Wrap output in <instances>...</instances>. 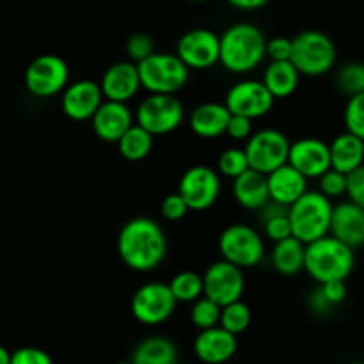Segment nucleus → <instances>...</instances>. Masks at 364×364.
<instances>
[{"label":"nucleus","instance_id":"1","mask_svg":"<svg viewBox=\"0 0 364 364\" xmlns=\"http://www.w3.org/2000/svg\"><path fill=\"white\" fill-rule=\"evenodd\" d=\"M167 237L162 226L149 217H135L117 235V255L128 269L151 272L166 259Z\"/></svg>","mask_w":364,"mask_h":364},{"label":"nucleus","instance_id":"2","mask_svg":"<svg viewBox=\"0 0 364 364\" xmlns=\"http://www.w3.org/2000/svg\"><path fill=\"white\" fill-rule=\"evenodd\" d=\"M267 41L256 25L245 21L230 25L220 34V64L230 73H251L265 60Z\"/></svg>","mask_w":364,"mask_h":364},{"label":"nucleus","instance_id":"3","mask_svg":"<svg viewBox=\"0 0 364 364\" xmlns=\"http://www.w3.org/2000/svg\"><path fill=\"white\" fill-rule=\"evenodd\" d=\"M354 249L334 237H323L306 245L304 272L318 284L347 281L354 272Z\"/></svg>","mask_w":364,"mask_h":364},{"label":"nucleus","instance_id":"4","mask_svg":"<svg viewBox=\"0 0 364 364\" xmlns=\"http://www.w3.org/2000/svg\"><path fill=\"white\" fill-rule=\"evenodd\" d=\"M333 210V201L327 199L322 192H306L295 205L288 208L294 237L306 245L329 237Z\"/></svg>","mask_w":364,"mask_h":364},{"label":"nucleus","instance_id":"5","mask_svg":"<svg viewBox=\"0 0 364 364\" xmlns=\"http://www.w3.org/2000/svg\"><path fill=\"white\" fill-rule=\"evenodd\" d=\"M336 45L326 32L304 31L294 38L291 64L304 77L327 75L336 66Z\"/></svg>","mask_w":364,"mask_h":364},{"label":"nucleus","instance_id":"6","mask_svg":"<svg viewBox=\"0 0 364 364\" xmlns=\"http://www.w3.org/2000/svg\"><path fill=\"white\" fill-rule=\"evenodd\" d=\"M142 89L149 95H176L187 85L188 70L176 53L155 52L137 64Z\"/></svg>","mask_w":364,"mask_h":364},{"label":"nucleus","instance_id":"7","mask_svg":"<svg viewBox=\"0 0 364 364\" xmlns=\"http://www.w3.org/2000/svg\"><path fill=\"white\" fill-rule=\"evenodd\" d=\"M185 121V107L176 95H149L135 110V124L159 137L176 132Z\"/></svg>","mask_w":364,"mask_h":364},{"label":"nucleus","instance_id":"8","mask_svg":"<svg viewBox=\"0 0 364 364\" xmlns=\"http://www.w3.org/2000/svg\"><path fill=\"white\" fill-rule=\"evenodd\" d=\"M219 252L238 269H252L265 258V240L252 226L231 224L220 233Z\"/></svg>","mask_w":364,"mask_h":364},{"label":"nucleus","instance_id":"9","mask_svg":"<svg viewBox=\"0 0 364 364\" xmlns=\"http://www.w3.org/2000/svg\"><path fill=\"white\" fill-rule=\"evenodd\" d=\"M290 146L291 142L281 130L263 128L252 134V137L245 142L244 149L251 169L269 176L276 169L287 166Z\"/></svg>","mask_w":364,"mask_h":364},{"label":"nucleus","instance_id":"10","mask_svg":"<svg viewBox=\"0 0 364 364\" xmlns=\"http://www.w3.org/2000/svg\"><path fill=\"white\" fill-rule=\"evenodd\" d=\"M70 84V66L53 53L36 57L25 71V87L36 98H52Z\"/></svg>","mask_w":364,"mask_h":364},{"label":"nucleus","instance_id":"11","mask_svg":"<svg viewBox=\"0 0 364 364\" xmlns=\"http://www.w3.org/2000/svg\"><path fill=\"white\" fill-rule=\"evenodd\" d=\"M176 299L171 291L169 283L151 281L139 288L132 297V315L144 326H160L167 322L176 311Z\"/></svg>","mask_w":364,"mask_h":364},{"label":"nucleus","instance_id":"12","mask_svg":"<svg viewBox=\"0 0 364 364\" xmlns=\"http://www.w3.org/2000/svg\"><path fill=\"white\" fill-rule=\"evenodd\" d=\"M178 194L185 199L191 212L212 208L220 196L219 173L208 166H192L180 178Z\"/></svg>","mask_w":364,"mask_h":364},{"label":"nucleus","instance_id":"13","mask_svg":"<svg viewBox=\"0 0 364 364\" xmlns=\"http://www.w3.org/2000/svg\"><path fill=\"white\" fill-rule=\"evenodd\" d=\"M274 102L276 98L270 95L262 80L247 78V80H240L231 85L230 91L226 92L224 105L233 116H244L256 121L259 117H265L272 110Z\"/></svg>","mask_w":364,"mask_h":364},{"label":"nucleus","instance_id":"14","mask_svg":"<svg viewBox=\"0 0 364 364\" xmlns=\"http://www.w3.org/2000/svg\"><path fill=\"white\" fill-rule=\"evenodd\" d=\"M176 55L188 70H210L220 63V36L210 28H192L178 39Z\"/></svg>","mask_w":364,"mask_h":364},{"label":"nucleus","instance_id":"15","mask_svg":"<svg viewBox=\"0 0 364 364\" xmlns=\"http://www.w3.org/2000/svg\"><path fill=\"white\" fill-rule=\"evenodd\" d=\"M203 283H205V297L219 304L220 308L242 301L245 290L244 270L226 259L212 263L203 274Z\"/></svg>","mask_w":364,"mask_h":364},{"label":"nucleus","instance_id":"16","mask_svg":"<svg viewBox=\"0 0 364 364\" xmlns=\"http://www.w3.org/2000/svg\"><path fill=\"white\" fill-rule=\"evenodd\" d=\"M103 98L100 82L91 78H82V80L71 82L63 92L60 98V109L64 116L71 121H91L100 107L103 105Z\"/></svg>","mask_w":364,"mask_h":364},{"label":"nucleus","instance_id":"17","mask_svg":"<svg viewBox=\"0 0 364 364\" xmlns=\"http://www.w3.org/2000/svg\"><path fill=\"white\" fill-rule=\"evenodd\" d=\"M288 164L308 180H318L327 171L333 169L329 144L316 137L299 139L291 142Z\"/></svg>","mask_w":364,"mask_h":364},{"label":"nucleus","instance_id":"18","mask_svg":"<svg viewBox=\"0 0 364 364\" xmlns=\"http://www.w3.org/2000/svg\"><path fill=\"white\" fill-rule=\"evenodd\" d=\"M100 87L107 102L128 103L142 89L137 64L132 60H121L109 66L100 80Z\"/></svg>","mask_w":364,"mask_h":364},{"label":"nucleus","instance_id":"19","mask_svg":"<svg viewBox=\"0 0 364 364\" xmlns=\"http://www.w3.org/2000/svg\"><path fill=\"white\" fill-rule=\"evenodd\" d=\"M135 124V114L132 112L128 103L103 102L98 112L91 119L92 132L103 142L117 144L119 139Z\"/></svg>","mask_w":364,"mask_h":364},{"label":"nucleus","instance_id":"20","mask_svg":"<svg viewBox=\"0 0 364 364\" xmlns=\"http://www.w3.org/2000/svg\"><path fill=\"white\" fill-rule=\"evenodd\" d=\"M238 340L223 327L199 331L194 340L196 358L205 364H224L237 354Z\"/></svg>","mask_w":364,"mask_h":364},{"label":"nucleus","instance_id":"21","mask_svg":"<svg viewBox=\"0 0 364 364\" xmlns=\"http://www.w3.org/2000/svg\"><path fill=\"white\" fill-rule=\"evenodd\" d=\"M331 237L355 249L364 244V210L350 201L334 206L331 220Z\"/></svg>","mask_w":364,"mask_h":364},{"label":"nucleus","instance_id":"22","mask_svg":"<svg viewBox=\"0 0 364 364\" xmlns=\"http://www.w3.org/2000/svg\"><path fill=\"white\" fill-rule=\"evenodd\" d=\"M267 181H269L270 201L277 203L284 208H290L309 191L308 178L302 176L290 164L270 173L267 176Z\"/></svg>","mask_w":364,"mask_h":364},{"label":"nucleus","instance_id":"23","mask_svg":"<svg viewBox=\"0 0 364 364\" xmlns=\"http://www.w3.org/2000/svg\"><path fill=\"white\" fill-rule=\"evenodd\" d=\"M230 117L231 112L224 103H201L188 116V128L201 139H217L226 134Z\"/></svg>","mask_w":364,"mask_h":364},{"label":"nucleus","instance_id":"24","mask_svg":"<svg viewBox=\"0 0 364 364\" xmlns=\"http://www.w3.org/2000/svg\"><path fill=\"white\" fill-rule=\"evenodd\" d=\"M231 192H233L235 201L242 208L251 210V212H262L270 203L269 181H267L265 174L258 173V171L249 169L247 173L233 180Z\"/></svg>","mask_w":364,"mask_h":364},{"label":"nucleus","instance_id":"25","mask_svg":"<svg viewBox=\"0 0 364 364\" xmlns=\"http://www.w3.org/2000/svg\"><path fill=\"white\" fill-rule=\"evenodd\" d=\"M329 148L331 166H333L334 171H340V173L348 176L355 169L364 166V141L348 134L347 130L343 134L336 135L331 141Z\"/></svg>","mask_w":364,"mask_h":364},{"label":"nucleus","instance_id":"26","mask_svg":"<svg viewBox=\"0 0 364 364\" xmlns=\"http://www.w3.org/2000/svg\"><path fill=\"white\" fill-rule=\"evenodd\" d=\"M301 77L302 75L291 64V60H284V63H270L263 71L262 82L274 98L284 100L297 91Z\"/></svg>","mask_w":364,"mask_h":364},{"label":"nucleus","instance_id":"27","mask_svg":"<svg viewBox=\"0 0 364 364\" xmlns=\"http://www.w3.org/2000/svg\"><path fill=\"white\" fill-rule=\"evenodd\" d=\"M270 263L281 276H297L306 267V244L295 237L277 242L270 252Z\"/></svg>","mask_w":364,"mask_h":364},{"label":"nucleus","instance_id":"28","mask_svg":"<svg viewBox=\"0 0 364 364\" xmlns=\"http://www.w3.org/2000/svg\"><path fill=\"white\" fill-rule=\"evenodd\" d=\"M134 364H176V345L166 336H149L135 347L132 355Z\"/></svg>","mask_w":364,"mask_h":364},{"label":"nucleus","instance_id":"29","mask_svg":"<svg viewBox=\"0 0 364 364\" xmlns=\"http://www.w3.org/2000/svg\"><path fill=\"white\" fill-rule=\"evenodd\" d=\"M259 219H262L263 224V233H265V237L269 238L270 242H274V244L294 237L290 217H288V208H284V206L270 201L269 205L259 212Z\"/></svg>","mask_w":364,"mask_h":364},{"label":"nucleus","instance_id":"30","mask_svg":"<svg viewBox=\"0 0 364 364\" xmlns=\"http://www.w3.org/2000/svg\"><path fill=\"white\" fill-rule=\"evenodd\" d=\"M155 137L144 128L134 124L117 142V151L128 162H141L151 153Z\"/></svg>","mask_w":364,"mask_h":364},{"label":"nucleus","instance_id":"31","mask_svg":"<svg viewBox=\"0 0 364 364\" xmlns=\"http://www.w3.org/2000/svg\"><path fill=\"white\" fill-rule=\"evenodd\" d=\"M169 288L173 291L176 302L183 304H194L201 297H205V283H203L201 274L194 270H183L178 272L173 279L169 281Z\"/></svg>","mask_w":364,"mask_h":364},{"label":"nucleus","instance_id":"32","mask_svg":"<svg viewBox=\"0 0 364 364\" xmlns=\"http://www.w3.org/2000/svg\"><path fill=\"white\" fill-rule=\"evenodd\" d=\"M252 313L251 308L245 304L244 301H237L233 304H228L223 308V315H220V327L226 329L228 333L238 334L245 333L251 326Z\"/></svg>","mask_w":364,"mask_h":364},{"label":"nucleus","instance_id":"33","mask_svg":"<svg viewBox=\"0 0 364 364\" xmlns=\"http://www.w3.org/2000/svg\"><path fill=\"white\" fill-rule=\"evenodd\" d=\"M220 315H223V308L206 297H201L199 301H196L191 308V322L199 331L219 327Z\"/></svg>","mask_w":364,"mask_h":364},{"label":"nucleus","instance_id":"34","mask_svg":"<svg viewBox=\"0 0 364 364\" xmlns=\"http://www.w3.org/2000/svg\"><path fill=\"white\" fill-rule=\"evenodd\" d=\"M249 169H251V166H249V159L244 148H228L217 159L219 174L231 178V180H237Z\"/></svg>","mask_w":364,"mask_h":364},{"label":"nucleus","instance_id":"35","mask_svg":"<svg viewBox=\"0 0 364 364\" xmlns=\"http://www.w3.org/2000/svg\"><path fill=\"white\" fill-rule=\"evenodd\" d=\"M336 85L345 96L352 98L364 92V64L348 63L336 75Z\"/></svg>","mask_w":364,"mask_h":364},{"label":"nucleus","instance_id":"36","mask_svg":"<svg viewBox=\"0 0 364 364\" xmlns=\"http://www.w3.org/2000/svg\"><path fill=\"white\" fill-rule=\"evenodd\" d=\"M345 128L348 134L364 141V92L348 98L343 112Z\"/></svg>","mask_w":364,"mask_h":364},{"label":"nucleus","instance_id":"37","mask_svg":"<svg viewBox=\"0 0 364 364\" xmlns=\"http://www.w3.org/2000/svg\"><path fill=\"white\" fill-rule=\"evenodd\" d=\"M127 53L132 63L141 64L155 53V41L144 32H135L127 39Z\"/></svg>","mask_w":364,"mask_h":364},{"label":"nucleus","instance_id":"38","mask_svg":"<svg viewBox=\"0 0 364 364\" xmlns=\"http://www.w3.org/2000/svg\"><path fill=\"white\" fill-rule=\"evenodd\" d=\"M318 192H322L331 201L341 198V196H347V174L329 169L323 176L318 178Z\"/></svg>","mask_w":364,"mask_h":364},{"label":"nucleus","instance_id":"39","mask_svg":"<svg viewBox=\"0 0 364 364\" xmlns=\"http://www.w3.org/2000/svg\"><path fill=\"white\" fill-rule=\"evenodd\" d=\"M188 212H191V208H188L185 199L181 198L178 192L166 196L162 205H160V213H162L164 219L169 220V223H178V220L183 219Z\"/></svg>","mask_w":364,"mask_h":364},{"label":"nucleus","instance_id":"40","mask_svg":"<svg viewBox=\"0 0 364 364\" xmlns=\"http://www.w3.org/2000/svg\"><path fill=\"white\" fill-rule=\"evenodd\" d=\"M291 53H294V39L276 36L267 41V57L270 59V63L291 60Z\"/></svg>","mask_w":364,"mask_h":364},{"label":"nucleus","instance_id":"41","mask_svg":"<svg viewBox=\"0 0 364 364\" xmlns=\"http://www.w3.org/2000/svg\"><path fill=\"white\" fill-rule=\"evenodd\" d=\"M11 364H53V359L43 348L21 347L11 354Z\"/></svg>","mask_w":364,"mask_h":364},{"label":"nucleus","instance_id":"42","mask_svg":"<svg viewBox=\"0 0 364 364\" xmlns=\"http://www.w3.org/2000/svg\"><path fill=\"white\" fill-rule=\"evenodd\" d=\"M255 134V128H252V119H247L244 116H233L231 114L230 117V123H228V130L226 135L233 141H245L247 142L249 139L252 137Z\"/></svg>","mask_w":364,"mask_h":364},{"label":"nucleus","instance_id":"43","mask_svg":"<svg viewBox=\"0 0 364 364\" xmlns=\"http://www.w3.org/2000/svg\"><path fill=\"white\" fill-rule=\"evenodd\" d=\"M347 196L348 201L364 210V166L347 176Z\"/></svg>","mask_w":364,"mask_h":364},{"label":"nucleus","instance_id":"44","mask_svg":"<svg viewBox=\"0 0 364 364\" xmlns=\"http://www.w3.org/2000/svg\"><path fill=\"white\" fill-rule=\"evenodd\" d=\"M308 306L309 309H311V313H315V315L318 316H327L331 315V313L336 309V306H333L329 302V299L323 295L322 288H316L313 294H309V299H308Z\"/></svg>","mask_w":364,"mask_h":364},{"label":"nucleus","instance_id":"45","mask_svg":"<svg viewBox=\"0 0 364 364\" xmlns=\"http://www.w3.org/2000/svg\"><path fill=\"white\" fill-rule=\"evenodd\" d=\"M322 288L323 295L329 299V302L333 306H340L341 302L347 299V284L343 281H334V283H326V284H318Z\"/></svg>","mask_w":364,"mask_h":364},{"label":"nucleus","instance_id":"46","mask_svg":"<svg viewBox=\"0 0 364 364\" xmlns=\"http://www.w3.org/2000/svg\"><path fill=\"white\" fill-rule=\"evenodd\" d=\"M270 0H228V4H231L233 7L240 11H256L262 9L269 4Z\"/></svg>","mask_w":364,"mask_h":364},{"label":"nucleus","instance_id":"47","mask_svg":"<svg viewBox=\"0 0 364 364\" xmlns=\"http://www.w3.org/2000/svg\"><path fill=\"white\" fill-rule=\"evenodd\" d=\"M0 364H11V352L0 345Z\"/></svg>","mask_w":364,"mask_h":364},{"label":"nucleus","instance_id":"48","mask_svg":"<svg viewBox=\"0 0 364 364\" xmlns=\"http://www.w3.org/2000/svg\"><path fill=\"white\" fill-rule=\"evenodd\" d=\"M116 364H134L132 361H121V363H116Z\"/></svg>","mask_w":364,"mask_h":364},{"label":"nucleus","instance_id":"49","mask_svg":"<svg viewBox=\"0 0 364 364\" xmlns=\"http://www.w3.org/2000/svg\"><path fill=\"white\" fill-rule=\"evenodd\" d=\"M192 2H206V0H192Z\"/></svg>","mask_w":364,"mask_h":364},{"label":"nucleus","instance_id":"50","mask_svg":"<svg viewBox=\"0 0 364 364\" xmlns=\"http://www.w3.org/2000/svg\"><path fill=\"white\" fill-rule=\"evenodd\" d=\"M350 364H364V363H350Z\"/></svg>","mask_w":364,"mask_h":364}]
</instances>
